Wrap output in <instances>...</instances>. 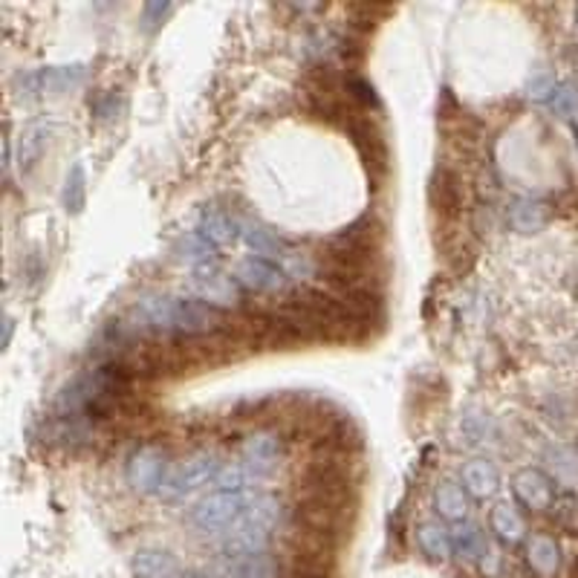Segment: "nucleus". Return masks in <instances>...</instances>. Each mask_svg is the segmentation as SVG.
<instances>
[{"instance_id": "ea45409f", "label": "nucleus", "mask_w": 578, "mask_h": 578, "mask_svg": "<svg viewBox=\"0 0 578 578\" xmlns=\"http://www.w3.org/2000/svg\"><path fill=\"white\" fill-rule=\"evenodd\" d=\"M576 136H578V122H576Z\"/></svg>"}, {"instance_id": "58836bf2", "label": "nucleus", "mask_w": 578, "mask_h": 578, "mask_svg": "<svg viewBox=\"0 0 578 578\" xmlns=\"http://www.w3.org/2000/svg\"><path fill=\"white\" fill-rule=\"evenodd\" d=\"M576 24H578V9H576Z\"/></svg>"}, {"instance_id": "bb28decb", "label": "nucleus", "mask_w": 578, "mask_h": 578, "mask_svg": "<svg viewBox=\"0 0 578 578\" xmlns=\"http://www.w3.org/2000/svg\"><path fill=\"white\" fill-rule=\"evenodd\" d=\"M47 136H49V127L41 125V122L26 127L24 143H21V168H24V171H32V168L38 166L41 151L47 148Z\"/></svg>"}, {"instance_id": "4be33fe9", "label": "nucleus", "mask_w": 578, "mask_h": 578, "mask_svg": "<svg viewBox=\"0 0 578 578\" xmlns=\"http://www.w3.org/2000/svg\"><path fill=\"white\" fill-rule=\"evenodd\" d=\"M434 509H437V515L443 518V521H452V523L466 521L468 491L463 489V484H454V480H443V484H437Z\"/></svg>"}, {"instance_id": "c756f323", "label": "nucleus", "mask_w": 578, "mask_h": 578, "mask_svg": "<svg viewBox=\"0 0 578 578\" xmlns=\"http://www.w3.org/2000/svg\"><path fill=\"white\" fill-rule=\"evenodd\" d=\"M281 270L286 272L290 281H307V277H313V272H316V261H313L307 252L290 249L284 261H281Z\"/></svg>"}, {"instance_id": "5701e85b", "label": "nucleus", "mask_w": 578, "mask_h": 578, "mask_svg": "<svg viewBox=\"0 0 578 578\" xmlns=\"http://www.w3.org/2000/svg\"><path fill=\"white\" fill-rule=\"evenodd\" d=\"M223 576L226 578H275L277 567L270 553L261 555H238V558H226L223 555Z\"/></svg>"}, {"instance_id": "cd10ccee", "label": "nucleus", "mask_w": 578, "mask_h": 578, "mask_svg": "<svg viewBox=\"0 0 578 578\" xmlns=\"http://www.w3.org/2000/svg\"><path fill=\"white\" fill-rule=\"evenodd\" d=\"M254 484H261V480H258L243 463H238V466H223L220 477L214 480L217 491H238V495H243L246 489H252Z\"/></svg>"}, {"instance_id": "0eeeda50", "label": "nucleus", "mask_w": 578, "mask_h": 578, "mask_svg": "<svg viewBox=\"0 0 578 578\" xmlns=\"http://www.w3.org/2000/svg\"><path fill=\"white\" fill-rule=\"evenodd\" d=\"M168 468L171 466H168L166 454L154 449V445H145V449L127 457V484L139 495H159V489L166 484Z\"/></svg>"}, {"instance_id": "e433bc0d", "label": "nucleus", "mask_w": 578, "mask_h": 578, "mask_svg": "<svg viewBox=\"0 0 578 578\" xmlns=\"http://www.w3.org/2000/svg\"><path fill=\"white\" fill-rule=\"evenodd\" d=\"M12 330H15V321L7 318V321H3V348H9V341H12Z\"/></svg>"}, {"instance_id": "f03ea898", "label": "nucleus", "mask_w": 578, "mask_h": 578, "mask_svg": "<svg viewBox=\"0 0 578 578\" xmlns=\"http://www.w3.org/2000/svg\"><path fill=\"white\" fill-rule=\"evenodd\" d=\"M223 472L220 457L214 452H197L185 457L183 463L168 468L166 484L159 489V498L162 500H185L189 495L200 491L203 486L214 484Z\"/></svg>"}, {"instance_id": "a211bd4d", "label": "nucleus", "mask_w": 578, "mask_h": 578, "mask_svg": "<svg viewBox=\"0 0 578 578\" xmlns=\"http://www.w3.org/2000/svg\"><path fill=\"white\" fill-rule=\"evenodd\" d=\"M131 570L136 578H174L180 573V564L168 549L143 547L131 558Z\"/></svg>"}, {"instance_id": "473e14b6", "label": "nucleus", "mask_w": 578, "mask_h": 578, "mask_svg": "<svg viewBox=\"0 0 578 578\" xmlns=\"http://www.w3.org/2000/svg\"><path fill=\"white\" fill-rule=\"evenodd\" d=\"M555 90H558V81H555L553 72H539L526 84V95H530L532 102H553Z\"/></svg>"}, {"instance_id": "393cba45", "label": "nucleus", "mask_w": 578, "mask_h": 578, "mask_svg": "<svg viewBox=\"0 0 578 578\" xmlns=\"http://www.w3.org/2000/svg\"><path fill=\"white\" fill-rule=\"evenodd\" d=\"M547 220V208L541 206V203H532V200H521V203H515V206L509 208V223H512V229L521 231V235H532V231L544 229Z\"/></svg>"}, {"instance_id": "dca6fc26", "label": "nucleus", "mask_w": 578, "mask_h": 578, "mask_svg": "<svg viewBox=\"0 0 578 578\" xmlns=\"http://www.w3.org/2000/svg\"><path fill=\"white\" fill-rule=\"evenodd\" d=\"M460 477H463V489L468 491V498L486 500L498 495L500 489V472L489 460H468Z\"/></svg>"}, {"instance_id": "39448f33", "label": "nucleus", "mask_w": 578, "mask_h": 578, "mask_svg": "<svg viewBox=\"0 0 578 578\" xmlns=\"http://www.w3.org/2000/svg\"><path fill=\"white\" fill-rule=\"evenodd\" d=\"M344 131H348L353 145H356V151H359V157H362V162H365L367 174H371L376 183L385 180L390 171V166H388L390 154H388V145H385V136H382L379 127L373 125L371 120H365V116H353Z\"/></svg>"}, {"instance_id": "9d476101", "label": "nucleus", "mask_w": 578, "mask_h": 578, "mask_svg": "<svg viewBox=\"0 0 578 578\" xmlns=\"http://www.w3.org/2000/svg\"><path fill=\"white\" fill-rule=\"evenodd\" d=\"M240 463L252 472L258 480L270 477L281 463V437L272 431H254L240 445Z\"/></svg>"}, {"instance_id": "4468645a", "label": "nucleus", "mask_w": 578, "mask_h": 578, "mask_svg": "<svg viewBox=\"0 0 578 578\" xmlns=\"http://www.w3.org/2000/svg\"><path fill=\"white\" fill-rule=\"evenodd\" d=\"M174 258L185 267H191L194 272L214 270V261H217V246L212 240H206L200 231H185L180 235L174 243Z\"/></svg>"}, {"instance_id": "72a5a7b5", "label": "nucleus", "mask_w": 578, "mask_h": 578, "mask_svg": "<svg viewBox=\"0 0 578 578\" xmlns=\"http://www.w3.org/2000/svg\"><path fill=\"white\" fill-rule=\"evenodd\" d=\"M348 93L353 95V102L362 104V107H379V95H376L371 81H365L362 76H350Z\"/></svg>"}, {"instance_id": "c85d7f7f", "label": "nucleus", "mask_w": 578, "mask_h": 578, "mask_svg": "<svg viewBox=\"0 0 578 578\" xmlns=\"http://www.w3.org/2000/svg\"><path fill=\"white\" fill-rule=\"evenodd\" d=\"M486 431H489V420H486L484 413L468 411L463 417V422H460V443L468 445V449L480 445L486 440Z\"/></svg>"}, {"instance_id": "aec40b11", "label": "nucleus", "mask_w": 578, "mask_h": 578, "mask_svg": "<svg viewBox=\"0 0 578 578\" xmlns=\"http://www.w3.org/2000/svg\"><path fill=\"white\" fill-rule=\"evenodd\" d=\"M417 544H420L422 555L431 562H449L454 553L452 547V530L440 521H422L417 526Z\"/></svg>"}, {"instance_id": "1a4fd4ad", "label": "nucleus", "mask_w": 578, "mask_h": 578, "mask_svg": "<svg viewBox=\"0 0 578 578\" xmlns=\"http://www.w3.org/2000/svg\"><path fill=\"white\" fill-rule=\"evenodd\" d=\"M270 523L258 521V518L246 512L243 521H240L238 526H231V530L223 535V555H226V558H238V555L270 553Z\"/></svg>"}, {"instance_id": "20e7f679", "label": "nucleus", "mask_w": 578, "mask_h": 578, "mask_svg": "<svg viewBox=\"0 0 578 578\" xmlns=\"http://www.w3.org/2000/svg\"><path fill=\"white\" fill-rule=\"evenodd\" d=\"M88 79L84 64H70V67H44V70H30L18 76L21 95L35 99V95H61L81 88Z\"/></svg>"}, {"instance_id": "7ed1b4c3", "label": "nucleus", "mask_w": 578, "mask_h": 578, "mask_svg": "<svg viewBox=\"0 0 578 578\" xmlns=\"http://www.w3.org/2000/svg\"><path fill=\"white\" fill-rule=\"evenodd\" d=\"M252 507V500L246 495H238V491H214L208 498H203L197 507L189 512V523L197 532H226L231 526H238L240 521L246 518Z\"/></svg>"}, {"instance_id": "4c0bfd02", "label": "nucleus", "mask_w": 578, "mask_h": 578, "mask_svg": "<svg viewBox=\"0 0 578 578\" xmlns=\"http://www.w3.org/2000/svg\"><path fill=\"white\" fill-rule=\"evenodd\" d=\"M570 578H578V555L573 558V564H570Z\"/></svg>"}, {"instance_id": "412c9836", "label": "nucleus", "mask_w": 578, "mask_h": 578, "mask_svg": "<svg viewBox=\"0 0 578 578\" xmlns=\"http://www.w3.org/2000/svg\"><path fill=\"white\" fill-rule=\"evenodd\" d=\"M491 532L498 535L503 544H509V547H515V544H521L523 539H526V521H523L521 509L515 507V503H509V500H503V503H498V507L491 509Z\"/></svg>"}, {"instance_id": "f257e3e1", "label": "nucleus", "mask_w": 578, "mask_h": 578, "mask_svg": "<svg viewBox=\"0 0 578 578\" xmlns=\"http://www.w3.org/2000/svg\"><path fill=\"white\" fill-rule=\"evenodd\" d=\"M136 327L162 336H183V339H203L220 333V313L197 298L180 295H145L131 309Z\"/></svg>"}, {"instance_id": "c9c22d12", "label": "nucleus", "mask_w": 578, "mask_h": 578, "mask_svg": "<svg viewBox=\"0 0 578 578\" xmlns=\"http://www.w3.org/2000/svg\"><path fill=\"white\" fill-rule=\"evenodd\" d=\"M166 15H171V3H145L143 7L145 32L157 30V26L166 21Z\"/></svg>"}, {"instance_id": "9b49d317", "label": "nucleus", "mask_w": 578, "mask_h": 578, "mask_svg": "<svg viewBox=\"0 0 578 578\" xmlns=\"http://www.w3.org/2000/svg\"><path fill=\"white\" fill-rule=\"evenodd\" d=\"M512 491H515L518 503L532 512H549L558 500L553 477L544 475L541 468H521L512 480Z\"/></svg>"}, {"instance_id": "f8f14e48", "label": "nucleus", "mask_w": 578, "mask_h": 578, "mask_svg": "<svg viewBox=\"0 0 578 578\" xmlns=\"http://www.w3.org/2000/svg\"><path fill=\"white\" fill-rule=\"evenodd\" d=\"M463 200H466V191H463V180L454 168H437L434 180H431V203H434V212L443 217V220H454L460 212H463Z\"/></svg>"}, {"instance_id": "a878e982", "label": "nucleus", "mask_w": 578, "mask_h": 578, "mask_svg": "<svg viewBox=\"0 0 578 578\" xmlns=\"http://www.w3.org/2000/svg\"><path fill=\"white\" fill-rule=\"evenodd\" d=\"M84 203H88V174H84V166L76 162L64 177V208L70 214H81Z\"/></svg>"}, {"instance_id": "6ab92c4d", "label": "nucleus", "mask_w": 578, "mask_h": 578, "mask_svg": "<svg viewBox=\"0 0 578 578\" xmlns=\"http://www.w3.org/2000/svg\"><path fill=\"white\" fill-rule=\"evenodd\" d=\"M197 231L220 249V246H231L235 240H240V220H235L231 214L220 212V208H203Z\"/></svg>"}, {"instance_id": "f3484780", "label": "nucleus", "mask_w": 578, "mask_h": 578, "mask_svg": "<svg viewBox=\"0 0 578 578\" xmlns=\"http://www.w3.org/2000/svg\"><path fill=\"white\" fill-rule=\"evenodd\" d=\"M240 240H243L258 258H267V261H277V258L284 261L286 252H290V246L277 238L275 231L254 220H240Z\"/></svg>"}, {"instance_id": "b1692460", "label": "nucleus", "mask_w": 578, "mask_h": 578, "mask_svg": "<svg viewBox=\"0 0 578 578\" xmlns=\"http://www.w3.org/2000/svg\"><path fill=\"white\" fill-rule=\"evenodd\" d=\"M549 463V475H553V484L564 486V489L576 491L578 489V449H567V445H555L547 452Z\"/></svg>"}, {"instance_id": "2eb2a0df", "label": "nucleus", "mask_w": 578, "mask_h": 578, "mask_svg": "<svg viewBox=\"0 0 578 578\" xmlns=\"http://www.w3.org/2000/svg\"><path fill=\"white\" fill-rule=\"evenodd\" d=\"M452 547L460 562H484L489 553V541L480 523L475 521H460L452 523Z\"/></svg>"}, {"instance_id": "6e6552de", "label": "nucleus", "mask_w": 578, "mask_h": 578, "mask_svg": "<svg viewBox=\"0 0 578 578\" xmlns=\"http://www.w3.org/2000/svg\"><path fill=\"white\" fill-rule=\"evenodd\" d=\"M235 281L240 284V290H249V293H261V295H275L284 293L290 277L281 267H275L267 258H258V254H246L235 263Z\"/></svg>"}, {"instance_id": "f704fd0d", "label": "nucleus", "mask_w": 578, "mask_h": 578, "mask_svg": "<svg viewBox=\"0 0 578 578\" xmlns=\"http://www.w3.org/2000/svg\"><path fill=\"white\" fill-rule=\"evenodd\" d=\"M286 578H333V576H330V570H327L318 558L304 555V558H298V562L293 564V570H290V576Z\"/></svg>"}, {"instance_id": "2f4dec72", "label": "nucleus", "mask_w": 578, "mask_h": 578, "mask_svg": "<svg viewBox=\"0 0 578 578\" xmlns=\"http://www.w3.org/2000/svg\"><path fill=\"white\" fill-rule=\"evenodd\" d=\"M549 107L555 111V116H578V88L573 84V81H564V84H558V90H555L553 102H549Z\"/></svg>"}, {"instance_id": "423d86ee", "label": "nucleus", "mask_w": 578, "mask_h": 578, "mask_svg": "<svg viewBox=\"0 0 578 578\" xmlns=\"http://www.w3.org/2000/svg\"><path fill=\"white\" fill-rule=\"evenodd\" d=\"M189 293L200 304H206V307L217 309V313L240 307V284L235 281V275H226L220 270L194 272L189 277Z\"/></svg>"}, {"instance_id": "ddd939ff", "label": "nucleus", "mask_w": 578, "mask_h": 578, "mask_svg": "<svg viewBox=\"0 0 578 578\" xmlns=\"http://www.w3.org/2000/svg\"><path fill=\"white\" fill-rule=\"evenodd\" d=\"M526 567L532 570V576L539 578H555L562 570V547L553 535H530L526 539Z\"/></svg>"}, {"instance_id": "7c9ffc66", "label": "nucleus", "mask_w": 578, "mask_h": 578, "mask_svg": "<svg viewBox=\"0 0 578 578\" xmlns=\"http://www.w3.org/2000/svg\"><path fill=\"white\" fill-rule=\"evenodd\" d=\"M553 515H555V523H558L564 532L578 535V498L576 495H564V498L555 500Z\"/></svg>"}]
</instances>
